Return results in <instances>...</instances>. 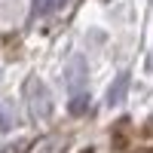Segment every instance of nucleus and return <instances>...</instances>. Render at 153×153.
I'll list each match as a JSON object with an SVG mask.
<instances>
[{"instance_id":"nucleus-1","label":"nucleus","mask_w":153,"mask_h":153,"mask_svg":"<svg viewBox=\"0 0 153 153\" xmlns=\"http://www.w3.org/2000/svg\"><path fill=\"white\" fill-rule=\"evenodd\" d=\"M25 92H28V107H31V117L34 120H46L49 117V92L46 86L40 80H28V86H25Z\"/></svg>"},{"instance_id":"nucleus-2","label":"nucleus","mask_w":153,"mask_h":153,"mask_svg":"<svg viewBox=\"0 0 153 153\" xmlns=\"http://www.w3.org/2000/svg\"><path fill=\"white\" fill-rule=\"evenodd\" d=\"M83 83H86V61L76 55L71 61V68H68V86H71V92H80Z\"/></svg>"},{"instance_id":"nucleus-3","label":"nucleus","mask_w":153,"mask_h":153,"mask_svg":"<svg viewBox=\"0 0 153 153\" xmlns=\"http://www.w3.org/2000/svg\"><path fill=\"white\" fill-rule=\"evenodd\" d=\"M126 86H129V74H120L113 86L107 89V104H120V98L126 95Z\"/></svg>"},{"instance_id":"nucleus-4","label":"nucleus","mask_w":153,"mask_h":153,"mask_svg":"<svg viewBox=\"0 0 153 153\" xmlns=\"http://www.w3.org/2000/svg\"><path fill=\"white\" fill-rule=\"evenodd\" d=\"M86 104H89V98H86V95H76V98L71 101V113H76V117H80V113L86 110Z\"/></svg>"},{"instance_id":"nucleus-5","label":"nucleus","mask_w":153,"mask_h":153,"mask_svg":"<svg viewBox=\"0 0 153 153\" xmlns=\"http://www.w3.org/2000/svg\"><path fill=\"white\" fill-rule=\"evenodd\" d=\"M9 126H12V117H9V110L0 104V132H9Z\"/></svg>"},{"instance_id":"nucleus-6","label":"nucleus","mask_w":153,"mask_h":153,"mask_svg":"<svg viewBox=\"0 0 153 153\" xmlns=\"http://www.w3.org/2000/svg\"><path fill=\"white\" fill-rule=\"evenodd\" d=\"M61 3H65V0H40V9H43V12H52V9L61 6Z\"/></svg>"},{"instance_id":"nucleus-7","label":"nucleus","mask_w":153,"mask_h":153,"mask_svg":"<svg viewBox=\"0 0 153 153\" xmlns=\"http://www.w3.org/2000/svg\"><path fill=\"white\" fill-rule=\"evenodd\" d=\"M0 153H22V144H9V147H3Z\"/></svg>"},{"instance_id":"nucleus-8","label":"nucleus","mask_w":153,"mask_h":153,"mask_svg":"<svg viewBox=\"0 0 153 153\" xmlns=\"http://www.w3.org/2000/svg\"><path fill=\"white\" fill-rule=\"evenodd\" d=\"M144 68H147V71H153V55L147 58V65H144Z\"/></svg>"}]
</instances>
